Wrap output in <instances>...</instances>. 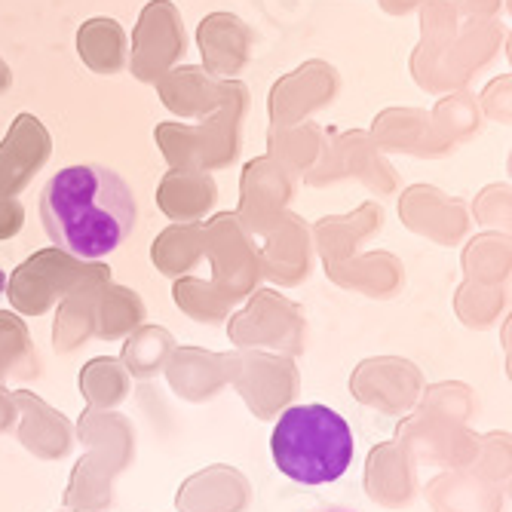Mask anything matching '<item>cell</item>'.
Masks as SVG:
<instances>
[{
	"instance_id": "cell-11",
	"label": "cell",
	"mask_w": 512,
	"mask_h": 512,
	"mask_svg": "<svg viewBox=\"0 0 512 512\" xmlns=\"http://www.w3.org/2000/svg\"><path fill=\"white\" fill-rule=\"evenodd\" d=\"M473 224L512 240V181H491L473 197Z\"/></svg>"
},
{
	"instance_id": "cell-15",
	"label": "cell",
	"mask_w": 512,
	"mask_h": 512,
	"mask_svg": "<svg viewBox=\"0 0 512 512\" xmlns=\"http://www.w3.org/2000/svg\"><path fill=\"white\" fill-rule=\"evenodd\" d=\"M381 470H384V479H387V488L384 491H390L399 503H405L411 497V488H414L408 460L402 454H387L384 463H381Z\"/></svg>"
},
{
	"instance_id": "cell-8",
	"label": "cell",
	"mask_w": 512,
	"mask_h": 512,
	"mask_svg": "<svg viewBox=\"0 0 512 512\" xmlns=\"http://www.w3.org/2000/svg\"><path fill=\"white\" fill-rule=\"evenodd\" d=\"M436 126L442 129V135L457 148V145H467L473 138L482 135L485 129V114L479 105V92H473L470 86L463 89H451L442 92V99L433 111Z\"/></svg>"
},
{
	"instance_id": "cell-5",
	"label": "cell",
	"mask_w": 512,
	"mask_h": 512,
	"mask_svg": "<svg viewBox=\"0 0 512 512\" xmlns=\"http://www.w3.org/2000/svg\"><path fill=\"white\" fill-rule=\"evenodd\" d=\"M479 436L470 424H457L448 417L424 414L411 430V442L430 463L442 470H470L479 454Z\"/></svg>"
},
{
	"instance_id": "cell-21",
	"label": "cell",
	"mask_w": 512,
	"mask_h": 512,
	"mask_svg": "<svg viewBox=\"0 0 512 512\" xmlns=\"http://www.w3.org/2000/svg\"><path fill=\"white\" fill-rule=\"evenodd\" d=\"M503 494H506V503H512V479L506 482V488H503Z\"/></svg>"
},
{
	"instance_id": "cell-2",
	"label": "cell",
	"mask_w": 512,
	"mask_h": 512,
	"mask_svg": "<svg viewBox=\"0 0 512 512\" xmlns=\"http://www.w3.org/2000/svg\"><path fill=\"white\" fill-rule=\"evenodd\" d=\"M353 430L329 405H292L270 433L276 470L298 485L338 482L353 463Z\"/></svg>"
},
{
	"instance_id": "cell-16",
	"label": "cell",
	"mask_w": 512,
	"mask_h": 512,
	"mask_svg": "<svg viewBox=\"0 0 512 512\" xmlns=\"http://www.w3.org/2000/svg\"><path fill=\"white\" fill-rule=\"evenodd\" d=\"M463 19H500L506 13V0H457Z\"/></svg>"
},
{
	"instance_id": "cell-22",
	"label": "cell",
	"mask_w": 512,
	"mask_h": 512,
	"mask_svg": "<svg viewBox=\"0 0 512 512\" xmlns=\"http://www.w3.org/2000/svg\"><path fill=\"white\" fill-rule=\"evenodd\" d=\"M506 13H509V19H512V0H506Z\"/></svg>"
},
{
	"instance_id": "cell-14",
	"label": "cell",
	"mask_w": 512,
	"mask_h": 512,
	"mask_svg": "<svg viewBox=\"0 0 512 512\" xmlns=\"http://www.w3.org/2000/svg\"><path fill=\"white\" fill-rule=\"evenodd\" d=\"M485 123L512 126V74H497L479 89Z\"/></svg>"
},
{
	"instance_id": "cell-10",
	"label": "cell",
	"mask_w": 512,
	"mask_h": 512,
	"mask_svg": "<svg viewBox=\"0 0 512 512\" xmlns=\"http://www.w3.org/2000/svg\"><path fill=\"white\" fill-rule=\"evenodd\" d=\"M384 138L402 151H414V154H424V157H445L454 151V145L442 135L436 120L424 111L393 114L390 123L384 126Z\"/></svg>"
},
{
	"instance_id": "cell-1",
	"label": "cell",
	"mask_w": 512,
	"mask_h": 512,
	"mask_svg": "<svg viewBox=\"0 0 512 512\" xmlns=\"http://www.w3.org/2000/svg\"><path fill=\"white\" fill-rule=\"evenodd\" d=\"M135 218L138 206L129 184L99 163L59 169L40 194L46 237L83 261L111 255L132 234Z\"/></svg>"
},
{
	"instance_id": "cell-12",
	"label": "cell",
	"mask_w": 512,
	"mask_h": 512,
	"mask_svg": "<svg viewBox=\"0 0 512 512\" xmlns=\"http://www.w3.org/2000/svg\"><path fill=\"white\" fill-rule=\"evenodd\" d=\"M424 414H436V417H448V421L457 424H473L479 414V396L476 387L463 384V381H445L436 384L427 399H424Z\"/></svg>"
},
{
	"instance_id": "cell-13",
	"label": "cell",
	"mask_w": 512,
	"mask_h": 512,
	"mask_svg": "<svg viewBox=\"0 0 512 512\" xmlns=\"http://www.w3.org/2000/svg\"><path fill=\"white\" fill-rule=\"evenodd\" d=\"M470 473H476L479 479L506 488V482L512 479V433L509 430H491L479 436V454L473 460Z\"/></svg>"
},
{
	"instance_id": "cell-6",
	"label": "cell",
	"mask_w": 512,
	"mask_h": 512,
	"mask_svg": "<svg viewBox=\"0 0 512 512\" xmlns=\"http://www.w3.org/2000/svg\"><path fill=\"white\" fill-rule=\"evenodd\" d=\"M430 506L436 512H506V494L470 470H448L430 485Z\"/></svg>"
},
{
	"instance_id": "cell-19",
	"label": "cell",
	"mask_w": 512,
	"mask_h": 512,
	"mask_svg": "<svg viewBox=\"0 0 512 512\" xmlns=\"http://www.w3.org/2000/svg\"><path fill=\"white\" fill-rule=\"evenodd\" d=\"M319 512H356V509H347V506H325Z\"/></svg>"
},
{
	"instance_id": "cell-4",
	"label": "cell",
	"mask_w": 512,
	"mask_h": 512,
	"mask_svg": "<svg viewBox=\"0 0 512 512\" xmlns=\"http://www.w3.org/2000/svg\"><path fill=\"white\" fill-rule=\"evenodd\" d=\"M402 215L408 227H414L417 234L430 237L439 246H460L473 234V215L470 206L439 191V188H411L402 203Z\"/></svg>"
},
{
	"instance_id": "cell-7",
	"label": "cell",
	"mask_w": 512,
	"mask_h": 512,
	"mask_svg": "<svg viewBox=\"0 0 512 512\" xmlns=\"http://www.w3.org/2000/svg\"><path fill=\"white\" fill-rule=\"evenodd\" d=\"M463 279L482 286H512V240L497 230H479L463 240Z\"/></svg>"
},
{
	"instance_id": "cell-9",
	"label": "cell",
	"mask_w": 512,
	"mask_h": 512,
	"mask_svg": "<svg viewBox=\"0 0 512 512\" xmlns=\"http://www.w3.org/2000/svg\"><path fill=\"white\" fill-rule=\"evenodd\" d=\"M454 313L463 329L488 332L509 313V289L482 286V283H473V279H463L454 292Z\"/></svg>"
},
{
	"instance_id": "cell-3",
	"label": "cell",
	"mask_w": 512,
	"mask_h": 512,
	"mask_svg": "<svg viewBox=\"0 0 512 512\" xmlns=\"http://www.w3.org/2000/svg\"><path fill=\"white\" fill-rule=\"evenodd\" d=\"M506 25L500 19H463L457 37L442 56V77L448 92L470 86L482 77L497 56H503Z\"/></svg>"
},
{
	"instance_id": "cell-17",
	"label": "cell",
	"mask_w": 512,
	"mask_h": 512,
	"mask_svg": "<svg viewBox=\"0 0 512 512\" xmlns=\"http://www.w3.org/2000/svg\"><path fill=\"white\" fill-rule=\"evenodd\" d=\"M500 344H503V368H506V381L512 384V310L500 319Z\"/></svg>"
},
{
	"instance_id": "cell-20",
	"label": "cell",
	"mask_w": 512,
	"mask_h": 512,
	"mask_svg": "<svg viewBox=\"0 0 512 512\" xmlns=\"http://www.w3.org/2000/svg\"><path fill=\"white\" fill-rule=\"evenodd\" d=\"M506 175H509V181H512V148H509V154H506Z\"/></svg>"
},
{
	"instance_id": "cell-18",
	"label": "cell",
	"mask_w": 512,
	"mask_h": 512,
	"mask_svg": "<svg viewBox=\"0 0 512 512\" xmlns=\"http://www.w3.org/2000/svg\"><path fill=\"white\" fill-rule=\"evenodd\" d=\"M503 56L509 62V74H512V28H506V40H503Z\"/></svg>"
}]
</instances>
